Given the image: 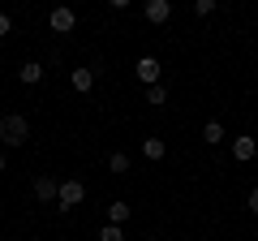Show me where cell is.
<instances>
[{"label": "cell", "mask_w": 258, "mask_h": 241, "mask_svg": "<svg viewBox=\"0 0 258 241\" xmlns=\"http://www.w3.org/2000/svg\"><path fill=\"white\" fill-rule=\"evenodd\" d=\"M26 138H30V120L26 116L9 112V116L0 120V142H5V147H26Z\"/></svg>", "instance_id": "6da1fadb"}, {"label": "cell", "mask_w": 258, "mask_h": 241, "mask_svg": "<svg viewBox=\"0 0 258 241\" xmlns=\"http://www.w3.org/2000/svg\"><path fill=\"white\" fill-rule=\"evenodd\" d=\"M56 198H60V211H74V207H82L86 186L78 181V176H74V181H60V194H56Z\"/></svg>", "instance_id": "7a4b0ae2"}, {"label": "cell", "mask_w": 258, "mask_h": 241, "mask_svg": "<svg viewBox=\"0 0 258 241\" xmlns=\"http://www.w3.org/2000/svg\"><path fill=\"white\" fill-rule=\"evenodd\" d=\"M47 26H52L56 35H69V30L78 26V13H74V9H64V5H60V9H52V13H47Z\"/></svg>", "instance_id": "3957f363"}, {"label": "cell", "mask_w": 258, "mask_h": 241, "mask_svg": "<svg viewBox=\"0 0 258 241\" xmlns=\"http://www.w3.org/2000/svg\"><path fill=\"white\" fill-rule=\"evenodd\" d=\"M134 69H138V78H142L147 86H159V78H164V65H159L155 56H142V61H138Z\"/></svg>", "instance_id": "277c9868"}, {"label": "cell", "mask_w": 258, "mask_h": 241, "mask_svg": "<svg viewBox=\"0 0 258 241\" xmlns=\"http://www.w3.org/2000/svg\"><path fill=\"white\" fill-rule=\"evenodd\" d=\"M56 194H60V181H56V176H35V198H39V203H52V198Z\"/></svg>", "instance_id": "5b68a950"}, {"label": "cell", "mask_w": 258, "mask_h": 241, "mask_svg": "<svg viewBox=\"0 0 258 241\" xmlns=\"http://www.w3.org/2000/svg\"><path fill=\"white\" fill-rule=\"evenodd\" d=\"M232 155H237L241 164H249V159L258 155V142L249 138V134H237V138H232Z\"/></svg>", "instance_id": "8992f818"}, {"label": "cell", "mask_w": 258, "mask_h": 241, "mask_svg": "<svg viewBox=\"0 0 258 241\" xmlns=\"http://www.w3.org/2000/svg\"><path fill=\"white\" fill-rule=\"evenodd\" d=\"M168 18H172V0H151L147 5V22L159 26V22H168Z\"/></svg>", "instance_id": "52a82bcc"}, {"label": "cell", "mask_w": 258, "mask_h": 241, "mask_svg": "<svg viewBox=\"0 0 258 241\" xmlns=\"http://www.w3.org/2000/svg\"><path fill=\"white\" fill-rule=\"evenodd\" d=\"M95 74H99V69H74V74H69V86H74V91H91L95 86Z\"/></svg>", "instance_id": "ba28073f"}, {"label": "cell", "mask_w": 258, "mask_h": 241, "mask_svg": "<svg viewBox=\"0 0 258 241\" xmlns=\"http://www.w3.org/2000/svg\"><path fill=\"white\" fill-rule=\"evenodd\" d=\"M18 82H22V86H35V82H43V65H35V61H26V65L18 69Z\"/></svg>", "instance_id": "9c48e42d"}, {"label": "cell", "mask_w": 258, "mask_h": 241, "mask_svg": "<svg viewBox=\"0 0 258 241\" xmlns=\"http://www.w3.org/2000/svg\"><path fill=\"white\" fill-rule=\"evenodd\" d=\"M203 142H207V147H220V142H224V125H220V120H207V125H203Z\"/></svg>", "instance_id": "30bf717a"}, {"label": "cell", "mask_w": 258, "mask_h": 241, "mask_svg": "<svg viewBox=\"0 0 258 241\" xmlns=\"http://www.w3.org/2000/svg\"><path fill=\"white\" fill-rule=\"evenodd\" d=\"M164 138H147V142H142V155H147V159H164Z\"/></svg>", "instance_id": "8fae6325"}, {"label": "cell", "mask_w": 258, "mask_h": 241, "mask_svg": "<svg viewBox=\"0 0 258 241\" xmlns=\"http://www.w3.org/2000/svg\"><path fill=\"white\" fill-rule=\"evenodd\" d=\"M108 168H112L116 176H125V172H129V155H125V151H112V155H108Z\"/></svg>", "instance_id": "7c38bea8"}, {"label": "cell", "mask_w": 258, "mask_h": 241, "mask_svg": "<svg viewBox=\"0 0 258 241\" xmlns=\"http://www.w3.org/2000/svg\"><path fill=\"white\" fill-rule=\"evenodd\" d=\"M125 220H129V203H112L108 207V224H116V228H120Z\"/></svg>", "instance_id": "4fadbf2b"}, {"label": "cell", "mask_w": 258, "mask_h": 241, "mask_svg": "<svg viewBox=\"0 0 258 241\" xmlns=\"http://www.w3.org/2000/svg\"><path fill=\"white\" fill-rule=\"evenodd\" d=\"M147 103H155V108H164V103H168V91H164V82H159V86H147Z\"/></svg>", "instance_id": "5bb4252c"}, {"label": "cell", "mask_w": 258, "mask_h": 241, "mask_svg": "<svg viewBox=\"0 0 258 241\" xmlns=\"http://www.w3.org/2000/svg\"><path fill=\"white\" fill-rule=\"evenodd\" d=\"M99 241H125V232H120L116 224H103V228H99Z\"/></svg>", "instance_id": "9a60e30c"}, {"label": "cell", "mask_w": 258, "mask_h": 241, "mask_svg": "<svg viewBox=\"0 0 258 241\" xmlns=\"http://www.w3.org/2000/svg\"><path fill=\"white\" fill-rule=\"evenodd\" d=\"M194 13H198V18H211V13H215V0H194Z\"/></svg>", "instance_id": "2e32d148"}, {"label": "cell", "mask_w": 258, "mask_h": 241, "mask_svg": "<svg viewBox=\"0 0 258 241\" xmlns=\"http://www.w3.org/2000/svg\"><path fill=\"white\" fill-rule=\"evenodd\" d=\"M9 30H13V18H9V13H0V39L9 35Z\"/></svg>", "instance_id": "e0dca14e"}, {"label": "cell", "mask_w": 258, "mask_h": 241, "mask_svg": "<svg viewBox=\"0 0 258 241\" xmlns=\"http://www.w3.org/2000/svg\"><path fill=\"white\" fill-rule=\"evenodd\" d=\"M245 207H249V211H254V215H258V186H254V190H249V198H245Z\"/></svg>", "instance_id": "ac0fdd59"}, {"label": "cell", "mask_w": 258, "mask_h": 241, "mask_svg": "<svg viewBox=\"0 0 258 241\" xmlns=\"http://www.w3.org/2000/svg\"><path fill=\"white\" fill-rule=\"evenodd\" d=\"M5 168H9V155H5V151H0V172H5Z\"/></svg>", "instance_id": "d6986e66"}, {"label": "cell", "mask_w": 258, "mask_h": 241, "mask_svg": "<svg viewBox=\"0 0 258 241\" xmlns=\"http://www.w3.org/2000/svg\"><path fill=\"white\" fill-rule=\"evenodd\" d=\"M147 241H159V237H147Z\"/></svg>", "instance_id": "ffe728a7"}]
</instances>
